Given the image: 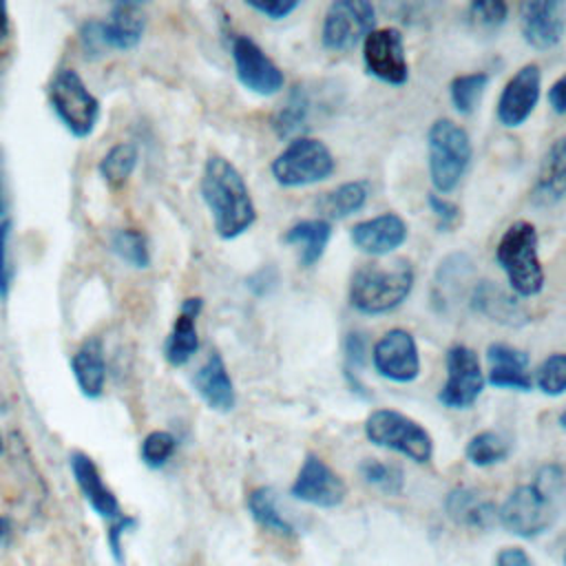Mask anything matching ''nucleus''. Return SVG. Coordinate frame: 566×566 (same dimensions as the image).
I'll list each match as a JSON object with an SVG mask.
<instances>
[{
    "mask_svg": "<svg viewBox=\"0 0 566 566\" xmlns=\"http://www.w3.org/2000/svg\"><path fill=\"white\" fill-rule=\"evenodd\" d=\"M564 500L566 469L559 464H544L533 482L515 486L497 506V524L522 539L539 537L557 522Z\"/></svg>",
    "mask_w": 566,
    "mask_h": 566,
    "instance_id": "1",
    "label": "nucleus"
},
{
    "mask_svg": "<svg viewBox=\"0 0 566 566\" xmlns=\"http://www.w3.org/2000/svg\"><path fill=\"white\" fill-rule=\"evenodd\" d=\"M199 190L219 239L232 241L248 232L256 221V206L250 188L230 159L210 155L201 170Z\"/></svg>",
    "mask_w": 566,
    "mask_h": 566,
    "instance_id": "2",
    "label": "nucleus"
},
{
    "mask_svg": "<svg viewBox=\"0 0 566 566\" xmlns=\"http://www.w3.org/2000/svg\"><path fill=\"white\" fill-rule=\"evenodd\" d=\"M413 281L416 272L409 259H398L387 265L365 263L352 274L347 298L349 305L365 316L387 314L407 301Z\"/></svg>",
    "mask_w": 566,
    "mask_h": 566,
    "instance_id": "3",
    "label": "nucleus"
},
{
    "mask_svg": "<svg viewBox=\"0 0 566 566\" xmlns=\"http://www.w3.org/2000/svg\"><path fill=\"white\" fill-rule=\"evenodd\" d=\"M495 261L504 270L515 296L531 298L544 287V268L537 252V230L531 221H513L495 245Z\"/></svg>",
    "mask_w": 566,
    "mask_h": 566,
    "instance_id": "4",
    "label": "nucleus"
},
{
    "mask_svg": "<svg viewBox=\"0 0 566 566\" xmlns=\"http://www.w3.org/2000/svg\"><path fill=\"white\" fill-rule=\"evenodd\" d=\"M469 133L449 117H438L427 130V166L433 188L451 192L464 177L471 164Z\"/></svg>",
    "mask_w": 566,
    "mask_h": 566,
    "instance_id": "5",
    "label": "nucleus"
},
{
    "mask_svg": "<svg viewBox=\"0 0 566 566\" xmlns=\"http://www.w3.org/2000/svg\"><path fill=\"white\" fill-rule=\"evenodd\" d=\"M46 97L60 124L75 139H86L95 133L102 117V104L75 69H57L49 82Z\"/></svg>",
    "mask_w": 566,
    "mask_h": 566,
    "instance_id": "6",
    "label": "nucleus"
},
{
    "mask_svg": "<svg viewBox=\"0 0 566 566\" xmlns=\"http://www.w3.org/2000/svg\"><path fill=\"white\" fill-rule=\"evenodd\" d=\"M365 436L371 444L402 453L418 464H427L433 458L429 431L396 409H374L365 420Z\"/></svg>",
    "mask_w": 566,
    "mask_h": 566,
    "instance_id": "7",
    "label": "nucleus"
},
{
    "mask_svg": "<svg viewBox=\"0 0 566 566\" xmlns=\"http://www.w3.org/2000/svg\"><path fill=\"white\" fill-rule=\"evenodd\" d=\"M336 168L332 150L316 137H294L272 159L270 172L283 188H303L332 177Z\"/></svg>",
    "mask_w": 566,
    "mask_h": 566,
    "instance_id": "8",
    "label": "nucleus"
},
{
    "mask_svg": "<svg viewBox=\"0 0 566 566\" xmlns=\"http://www.w3.org/2000/svg\"><path fill=\"white\" fill-rule=\"evenodd\" d=\"M376 29V9L369 0H336L327 7L321 24V44L345 53L356 49Z\"/></svg>",
    "mask_w": 566,
    "mask_h": 566,
    "instance_id": "9",
    "label": "nucleus"
},
{
    "mask_svg": "<svg viewBox=\"0 0 566 566\" xmlns=\"http://www.w3.org/2000/svg\"><path fill=\"white\" fill-rule=\"evenodd\" d=\"M444 369L447 378L440 387L438 400L444 407L460 411L473 407L486 385L480 356L462 343L451 345L444 354Z\"/></svg>",
    "mask_w": 566,
    "mask_h": 566,
    "instance_id": "10",
    "label": "nucleus"
},
{
    "mask_svg": "<svg viewBox=\"0 0 566 566\" xmlns=\"http://www.w3.org/2000/svg\"><path fill=\"white\" fill-rule=\"evenodd\" d=\"M365 71L389 86H402L409 80L405 38L394 27L374 29L363 42Z\"/></svg>",
    "mask_w": 566,
    "mask_h": 566,
    "instance_id": "11",
    "label": "nucleus"
},
{
    "mask_svg": "<svg viewBox=\"0 0 566 566\" xmlns=\"http://www.w3.org/2000/svg\"><path fill=\"white\" fill-rule=\"evenodd\" d=\"M230 55H232L237 80L250 93L270 97L283 88L285 84L283 71L279 69V64H274V60H270V55L250 35H243V33L234 35L230 44Z\"/></svg>",
    "mask_w": 566,
    "mask_h": 566,
    "instance_id": "12",
    "label": "nucleus"
},
{
    "mask_svg": "<svg viewBox=\"0 0 566 566\" xmlns=\"http://www.w3.org/2000/svg\"><path fill=\"white\" fill-rule=\"evenodd\" d=\"M374 369L391 382H411L420 374L416 338L405 327L387 329L369 352Z\"/></svg>",
    "mask_w": 566,
    "mask_h": 566,
    "instance_id": "13",
    "label": "nucleus"
},
{
    "mask_svg": "<svg viewBox=\"0 0 566 566\" xmlns=\"http://www.w3.org/2000/svg\"><path fill=\"white\" fill-rule=\"evenodd\" d=\"M347 486L343 478L323 462L316 453H307L301 462V469L290 486V495L298 502L318 506V509H336L343 504Z\"/></svg>",
    "mask_w": 566,
    "mask_h": 566,
    "instance_id": "14",
    "label": "nucleus"
},
{
    "mask_svg": "<svg viewBox=\"0 0 566 566\" xmlns=\"http://www.w3.org/2000/svg\"><path fill=\"white\" fill-rule=\"evenodd\" d=\"M539 88H542V73L537 64L531 62L517 69L509 77V82L504 84L497 97V106H495L497 122L506 128L522 126L539 102Z\"/></svg>",
    "mask_w": 566,
    "mask_h": 566,
    "instance_id": "15",
    "label": "nucleus"
},
{
    "mask_svg": "<svg viewBox=\"0 0 566 566\" xmlns=\"http://www.w3.org/2000/svg\"><path fill=\"white\" fill-rule=\"evenodd\" d=\"M520 27L528 46L548 51L557 46L566 33V2L562 0H526L520 7Z\"/></svg>",
    "mask_w": 566,
    "mask_h": 566,
    "instance_id": "16",
    "label": "nucleus"
},
{
    "mask_svg": "<svg viewBox=\"0 0 566 566\" xmlns=\"http://www.w3.org/2000/svg\"><path fill=\"white\" fill-rule=\"evenodd\" d=\"M407 221L396 212H382L371 219L358 221L349 230L352 243L369 256H385L398 250L407 241Z\"/></svg>",
    "mask_w": 566,
    "mask_h": 566,
    "instance_id": "17",
    "label": "nucleus"
},
{
    "mask_svg": "<svg viewBox=\"0 0 566 566\" xmlns=\"http://www.w3.org/2000/svg\"><path fill=\"white\" fill-rule=\"evenodd\" d=\"M69 467L73 473V480L80 489V493L84 495V500L88 502V506L108 522H115L122 515V506L115 497V493L108 489V484L104 482L97 464L82 451H73L69 458Z\"/></svg>",
    "mask_w": 566,
    "mask_h": 566,
    "instance_id": "18",
    "label": "nucleus"
},
{
    "mask_svg": "<svg viewBox=\"0 0 566 566\" xmlns=\"http://www.w3.org/2000/svg\"><path fill=\"white\" fill-rule=\"evenodd\" d=\"M192 387H195L197 396L203 400V405L212 411L228 413L237 405V391H234L232 376L226 367L223 356L217 349H212L208 354V358L195 371Z\"/></svg>",
    "mask_w": 566,
    "mask_h": 566,
    "instance_id": "19",
    "label": "nucleus"
},
{
    "mask_svg": "<svg viewBox=\"0 0 566 566\" xmlns=\"http://www.w3.org/2000/svg\"><path fill=\"white\" fill-rule=\"evenodd\" d=\"M203 310L201 296H188L181 301L175 323L164 343V358L170 367H184L199 349L197 318Z\"/></svg>",
    "mask_w": 566,
    "mask_h": 566,
    "instance_id": "20",
    "label": "nucleus"
},
{
    "mask_svg": "<svg viewBox=\"0 0 566 566\" xmlns=\"http://www.w3.org/2000/svg\"><path fill=\"white\" fill-rule=\"evenodd\" d=\"M489 374L484 376L491 387L513 389V391H531L533 380L528 371V354L509 345V343H491L486 347Z\"/></svg>",
    "mask_w": 566,
    "mask_h": 566,
    "instance_id": "21",
    "label": "nucleus"
},
{
    "mask_svg": "<svg viewBox=\"0 0 566 566\" xmlns=\"http://www.w3.org/2000/svg\"><path fill=\"white\" fill-rule=\"evenodd\" d=\"M469 305L473 312L509 327H520L528 321V312L522 298L502 290L495 281H480L469 292Z\"/></svg>",
    "mask_w": 566,
    "mask_h": 566,
    "instance_id": "22",
    "label": "nucleus"
},
{
    "mask_svg": "<svg viewBox=\"0 0 566 566\" xmlns=\"http://www.w3.org/2000/svg\"><path fill=\"white\" fill-rule=\"evenodd\" d=\"M146 29V15L139 2H117L111 7L106 20H99V33L106 49L130 51L135 49Z\"/></svg>",
    "mask_w": 566,
    "mask_h": 566,
    "instance_id": "23",
    "label": "nucleus"
},
{
    "mask_svg": "<svg viewBox=\"0 0 566 566\" xmlns=\"http://www.w3.org/2000/svg\"><path fill=\"white\" fill-rule=\"evenodd\" d=\"M566 197V137H557L544 153L531 201L535 206H553Z\"/></svg>",
    "mask_w": 566,
    "mask_h": 566,
    "instance_id": "24",
    "label": "nucleus"
},
{
    "mask_svg": "<svg viewBox=\"0 0 566 566\" xmlns=\"http://www.w3.org/2000/svg\"><path fill=\"white\" fill-rule=\"evenodd\" d=\"M444 513L449 520L464 528L486 531L497 524V506L482 497L475 489L458 486L444 497Z\"/></svg>",
    "mask_w": 566,
    "mask_h": 566,
    "instance_id": "25",
    "label": "nucleus"
},
{
    "mask_svg": "<svg viewBox=\"0 0 566 566\" xmlns=\"http://www.w3.org/2000/svg\"><path fill=\"white\" fill-rule=\"evenodd\" d=\"M71 371L75 385L84 398H99L106 385V358L104 345L97 336L86 338L71 356Z\"/></svg>",
    "mask_w": 566,
    "mask_h": 566,
    "instance_id": "26",
    "label": "nucleus"
},
{
    "mask_svg": "<svg viewBox=\"0 0 566 566\" xmlns=\"http://www.w3.org/2000/svg\"><path fill=\"white\" fill-rule=\"evenodd\" d=\"M329 239H332V223L321 217L301 219L283 232V243L298 248L301 268L316 265L325 254Z\"/></svg>",
    "mask_w": 566,
    "mask_h": 566,
    "instance_id": "27",
    "label": "nucleus"
},
{
    "mask_svg": "<svg viewBox=\"0 0 566 566\" xmlns=\"http://www.w3.org/2000/svg\"><path fill=\"white\" fill-rule=\"evenodd\" d=\"M369 199V184L367 181H345L338 184L336 188L327 190L325 195L318 197L316 201V210L321 212V219L325 221H338L345 219L354 212H358L360 208H365Z\"/></svg>",
    "mask_w": 566,
    "mask_h": 566,
    "instance_id": "28",
    "label": "nucleus"
},
{
    "mask_svg": "<svg viewBox=\"0 0 566 566\" xmlns=\"http://www.w3.org/2000/svg\"><path fill=\"white\" fill-rule=\"evenodd\" d=\"M473 276V263L467 254H449L436 270L433 279V294H436V305L442 310V305H451L462 292H464V281Z\"/></svg>",
    "mask_w": 566,
    "mask_h": 566,
    "instance_id": "29",
    "label": "nucleus"
},
{
    "mask_svg": "<svg viewBox=\"0 0 566 566\" xmlns=\"http://www.w3.org/2000/svg\"><path fill=\"white\" fill-rule=\"evenodd\" d=\"M248 511L252 520L263 526L265 531H272L283 537H294L296 528L294 524L281 513L276 491L272 486H256L248 495Z\"/></svg>",
    "mask_w": 566,
    "mask_h": 566,
    "instance_id": "30",
    "label": "nucleus"
},
{
    "mask_svg": "<svg viewBox=\"0 0 566 566\" xmlns=\"http://www.w3.org/2000/svg\"><path fill=\"white\" fill-rule=\"evenodd\" d=\"M137 161H139L137 146L133 142H119L102 155L97 164V172L108 188L117 190L130 179V175L137 168Z\"/></svg>",
    "mask_w": 566,
    "mask_h": 566,
    "instance_id": "31",
    "label": "nucleus"
},
{
    "mask_svg": "<svg viewBox=\"0 0 566 566\" xmlns=\"http://www.w3.org/2000/svg\"><path fill=\"white\" fill-rule=\"evenodd\" d=\"M310 115V97L303 86H294L281 108L272 115V130L281 139H294L305 126Z\"/></svg>",
    "mask_w": 566,
    "mask_h": 566,
    "instance_id": "32",
    "label": "nucleus"
},
{
    "mask_svg": "<svg viewBox=\"0 0 566 566\" xmlns=\"http://www.w3.org/2000/svg\"><path fill=\"white\" fill-rule=\"evenodd\" d=\"M509 455H511V442L493 429L478 431L475 436L469 438V442L464 447V458L473 467H480V469L495 467V464L504 462Z\"/></svg>",
    "mask_w": 566,
    "mask_h": 566,
    "instance_id": "33",
    "label": "nucleus"
},
{
    "mask_svg": "<svg viewBox=\"0 0 566 566\" xmlns=\"http://www.w3.org/2000/svg\"><path fill=\"white\" fill-rule=\"evenodd\" d=\"M111 250L119 261L135 270H146L150 265V245L142 230L137 228H119L111 237Z\"/></svg>",
    "mask_w": 566,
    "mask_h": 566,
    "instance_id": "34",
    "label": "nucleus"
},
{
    "mask_svg": "<svg viewBox=\"0 0 566 566\" xmlns=\"http://www.w3.org/2000/svg\"><path fill=\"white\" fill-rule=\"evenodd\" d=\"M486 84H489V75L484 71L455 75L449 84V97H451L453 108L460 115H471L478 108V104L486 91Z\"/></svg>",
    "mask_w": 566,
    "mask_h": 566,
    "instance_id": "35",
    "label": "nucleus"
},
{
    "mask_svg": "<svg viewBox=\"0 0 566 566\" xmlns=\"http://www.w3.org/2000/svg\"><path fill=\"white\" fill-rule=\"evenodd\" d=\"M358 473L363 480L387 495H398L405 489V471L402 467L376 458H367L358 464Z\"/></svg>",
    "mask_w": 566,
    "mask_h": 566,
    "instance_id": "36",
    "label": "nucleus"
},
{
    "mask_svg": "<svg viewBox=\"0 0 566 566\" xmlns=\"http://www.w3.org/2000/svg\"><path fill=\"white\" fill-rule=\"evenodd\" d=\"M177 451V438L170 431L155 429L144 436L139 444V458L148 469H161Z\"/></svg>",
    "mask_w": 566,
    "mask_h": 566,
    "instance_id": "37",
    "label": "nucleus"
},
{
    "mask_svg": "<svg viewBox=\"0 0 566 566\" xmlns=\"http://www.w3.org/2000/svg\"><path fill=\"white\" fill-rule=\"evenodd\" d=\"M535 385L546 396L566 394V352L548 354L539 363L535 371Z\"/></svg>",
    "mask_w": 566,
    "mask_h": 566,
    "instance_id": "38",
    "label": "nucleus"
},
{
    "mask_svg": "<svg viewBox=\"0 0 566 566\" xmlns=\"http://www.w3.org/2000/svg\"><path fill=\"white\" fill-rule=\"evenodd\" d=\"M509 20V7L502 0H475L469 4V22L482 33H493Z\"/></svg>",
    "mask_w": 566,
    "mask_h": 566,
    "instance_id": "39",
    "label": "nucleus"
},
{
    "mask_svg": "<svg viewBox=\"0 0 566 566\" xmlns=\"http://www.w3.org/2000/svg\"><path fill=\"white\" fill-rule=\"evenodd\" d=\"M427 206L433 212L436 226H438L440 232H453L460 226L462 212H460V208L451 199H444L438 192H429L427 195Z\"/></svg>",
    "mask_w": 566,
    "mask_h": 566,
    "instance_id": "40",
    "label": "nucleus"
},
{
    "mask_svg": "<svg viewBox=\"0 0 566 566\" xmlns=\"http://www.w3.org/2000/svg\"><path fill=\"white\" fill-rule=\"evenodd\" d=\"M11 219L0 221V301L9 298L11 285H13V265H11Z\"/></svg>",
    "mask_w": 566,
    "mask_h": 566,
    "instance_id": "41",
    "label": "nucleus"
},
{
    "mask_svg": "<svg viewBox=\"0 0 566 566\" xmlns=\"http://www.w3.org/2000/svg\"><path fill=\"white\" fill-rule=\"evenodd\" d=\"M343 352H345V363L347 367H365L367 356H369V340L367 334L363 332H347L343 338Z\"/></svg>",
    "mask_w": 566,
    "mask_h": 566,
    "instance_id": "42",
    "label": "nucleus"
},
{
    "mask_svg": "<svg viewBox=\"0 0 566 566\" xmlns=\"http://www.w3.org/2000/svg\"><path fill=\"white\" fill-rule=\"evenodd\" d=\"M252 11L270 18V20H283L290 15L301 2L298 0H248L245 2Z\"/></svg>",
    "mask_w": 566,
    "mask_h": 566,
    "instance_id": "43",
    "label": "nucleus"
},
{
    "mask_svg": "<svg viewBox=\"0 0 566 566\" xmlns=\"http://www.w3.org/2000/svg\"><path fill=\"white\" fill-rule=\"evenodd\" d=\"M80 42H82V49L86 55H97L106 49L102 42V33H99V20H88L82 24Z\"/></svg>",
    "mask_w": 566,
    "mask_h": 566,
    "instance_id": "44",
    "label": "nucleus"
},
{
    "mask_svg": "<svg viewBox=\"0 0 566 566\" xmlns=\"http://www.w3.org/2000/svg\"><path fill=\"white\" fill-rule=\"evenodd\" d=\"M276 283H279V272H276V268H270V265L256 270V272L248 279V287H250L256 296L270 294V292L276 287Z\"/></svg>",
    "mask_w": 566,
    "mask_h": 566,
    "instance_id": "45",
    "label": "nucleus"
},
{
    "mask_svg": "<svg viewBox=\"0 0 566 566\" xmlns=\"http://www.w3.org/2000/svg\"><path fill=\"white\" fill-rule=\"evenodd\" d=\"M495 566H535L531 555L520 546L500 548L495 555Z\"/></svg>",
    "mask_w": 566,
    "mask_h": 566,
    "instance_id": "46",
    "label": "nucleus"
},
{
    "mask_svg": "<svg viewBox=\"0 0 566 566\" xmlns=\"http://www.w3.org/2000/svg\"><path fill=\"white\" fill-rule=\"evenodd\" d=\"M548 104L557 115L566 113V73L562 77H557L551 88H548Z\"/></svg>",
    "mask_w": 566,
    "mask_h": 566,
    "instance_id": "47",
    "label": "nucleus"
},
{
    "mask_svg": "<svg viewBox=\"0 0 566 566\" xmlns=\"http://www.w3.org/2000/svg\"><path fill=\"white\" fill-rule=\"evenodd\" d=\"M9 201H7V186H4V161H2V148H0V221L7 219Z\"/></svg>",
    "mask_w": 566,
    "mask_h": 566,
    "instance_id": "48",
    "label": "nucleus"
},
{
    "mask_svg": "<svg viewBox=\"0 0 566 566\" xmlns=\"http://www.w3.org/2000/svg\"><path fill=\"white\" fill-rule=\"evenodd\" d=\"M9 31H11V18H9V7H7V2H2V0H0V42H4V40H7Z\"/></svg>",
    "mask_w": 566,
    "mask_h": 566,
    "instance_id": "49",
    "label": "nucleus"
},
{
    "mask_svg": "<svg viewBox=\"0 0 566 566\" xmlns=\"http://www.w3.org/2000/svg\"><path fill=\"white\" fill-rule=\"evenodd\" d=\"M9 528H11L9 520H7V517H0V542L9 535Z\"/></svg>",
    "mask_w": 566,
    "mask_h": 566,
    "instance_id": "50",
    "label": "nucleus"
},
{
    "mask_svg": "<svg viewBox=\"0 0 566 566\" xmlns=\"http://www.w3.org/2000/svg\"><path fill=\"white\" fill-rule=\"evenodd\" d=\"M557 424H559L562 429H566V409L559 413V418H557Z\"/></svg>",
    "mask_w": 566,
    "mask_h": 566,
    "instance_id": "51",
    "label": "nucleus"
},
{
    "mask_svg": "<svg viewBox=\"0 0 566 566\" xmlns=\"http://www.w3.org/2000/svg\"><path fill=\"white\" fill-rule=\"evenodd\" d=\"M2 451H4V444H2V433H0V455H2Z\"/></svg>",
    "mask_w": 566,
    "mask_h": 566,
    "instance_id": "52",
    "label": "nucleus"
},
{
    "mask_svg": "<svg viewBox=\"0 0 566 566\" xmlns=\"http://www.w3.org/2000/svg\"><path fill=\"white\" fill-rule=\"evenodd\" d=\"M564 566H566V553H564Z\"/></svg>",
    "mask_w": 566,
    "mask_h": 566,
    "instance_id": "53",
    "label": "nucleus"
}]
</instances>
